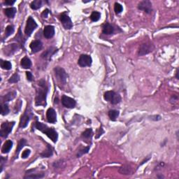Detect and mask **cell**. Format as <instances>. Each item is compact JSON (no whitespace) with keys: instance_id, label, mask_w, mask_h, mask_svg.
<instances>
[{"instance_id":"cell-1","label":"cell","mask_w":179,"mask_h":179,"mask_svg":"<svg viewBox=\"0 0 179 179\" xmlns=\"http://www.w3.org/2000/svg\"><path fill=\"white\" fill-rule=\"evenodd\" d=\"M39 85L40 86L39 89L37 90V95H36L35 102L36 106H46V97H47L49 87L46 84L44 80H41L39 83Z\"/></svg>"},{"instance_id":"cell-2","label":"cell","mask_w":179,"mask_h":179,"mask_svg":"<svg viewBox=\"0 0 179 179\" xmlns=\"http://www.w3.org/2000/svg\"><path fill=\"white\" fill-rule=\"evenodd\" d=\"M35 126L38 130L41 131L43 133L46 134V135H47V137L53 141V142H57L58 139V132L55 130L54 128L49 127L46 125H45V124L42 123H40V122H37Z\"/></svg>"},{"instance_id":"cell-3","label":"cell","mask_w":179,"mask_h":179,"mask_svg":"<svg viewBox=\"0 0 179 179\" xmlns=\"http://www.w3.org/2000/svg\"><path fill=\"white\" fill-rule=\"evenodd\" d=\"M104 99L112 104H117L121 101V97L114 91H107L104 93Z\"/></svg>"},{"instance_id":"cell-4","label":"cell","mask_w":179,"mask_h":179,"mask_svg":"<svg viewBox=\"0 0 179 179\" xmlns=\"http://www.w3.org/2000/svg\"><path fill=\"white\" fill-rule=\"evenodd\" d=\"M15 125V122H5L1 125L0 130V135L1 137L6 138L8 135L11 132L13 127Z\"/></svg>"},{"instance_id":"cell-5","label":"cell","mask_w":179,"mask_h":179,"mask_svg":"<svg viewBox=\"0 0 179 179\" xmlns=\"http://www.w3.org/2000/svg\"><path fill=\"white\" fill-rule=\"evenodd\" d=\"M55 76L58 80L62 83H66L68 75L63 68L60 67H56L54 69Z\"/></svg>"},{"instance_id":"cell-6","label":"cell","mask_w":179,"mask_h":179,"mask_svg":"<svg viewBox=\"0 0 179 179\" xmlns=\"http://www.w3.org/2000/svg\"><path fill=\"white\" fill-rule=\"evenodd\" d=\"M153 50H154V46L151 43H144V44H142L139 46L138 54L139 56H145V55H147L151 52H152Z\"/></svg>"},{"instance_id":"cell-7","label":"cell","mask_w":179,"mask_h":179,"mask_svg":"<svg viewBox=\"0 0 179 179\" xmlns=\"http://www.w3.org/2000/svg\"><path fill=\"white\" fill-rule=\"evenodd\" d=\"M37 26L38 25L37 22H35V20H34L31 16L29 17L27 20L26 27H25V33L26 34L27 37L31 36V34H32L34 30L37 28Z\"/></svg>"},{"instance_id":"cell-8","label":"cell","mask_w":179,"mask_h":179,"mask_svg":"<svg viewBox=\"0 0 179 179\" xmlns=\"http://www.w3.org/2000/svg\"><path fill=\"white\" fill-rule=\"evenodd\" d=\"M138 8L141 11H143L145 13L150 14L152 13V3L148 0H144V1H141L138 4Z\"/></svg>"},{"instance_id":"cell-9","label":"cell","mask_w":179,"mask_h":179,"mask_svg":"<svg viewBox=\"0 0 179 179\" xmlns=\"http://www.w3.org/2000/svg\"><path fill=\"white\" fill-rule=\"evenodd\" d=\"M60 19L63 27L66 30H70V29L73 27V23H72L71 18L66 13H63L62 14L60 15Z\"/></svg>"},{"instance_id":"cell-10","label":"cell","mask_w":179,"mask_h":179,"mask_svg":"<svg viewBox=\"0 0 179 179\" xmlns=\"http://www.w3.org/2000/svg\"><path fill=\"white\" fill-rule=\"evenodd\" d=\"M92 62V58L88 55H81L79 58L78 64L80 67H90L91 66Z\"/></svg>"},{"instance_id":"cell-11","label":"cell","mask_w":179,"mask_h":179,"mask_svg":"<svg viewBox=\"0 0 179 179\" xmlns=\"http://www.w3.org/2000/svg\"><path fill=\"white\" fill-rule=\"evenodd\" d=\"M62 104L66 108H74L76 106V102L73 98H71L66 95H63L62 97Z\"/></svg>"},{"instance_id":"cell-12","label":"cell","mask_w":179,"mask_h":179,"mask_svg":"<svg viewBox=\"0 0 179 179\" xmlns=\"http://www.w3.org/2000/svg\"><path fill=\"white\" fill-rule=\"evenodd\" d=\"M31 116H32V114H31V112L29 111H27V110L25 111L24 114L21 116V118H20V127L21 128H25L28 125L29 122H30Z\"/></svg>"},{"instance_id":"cell-13","label":"cell","mask_w":179,"mask_h":179,"mask_svg":"<svg viewBox=\"0 0 179 179\" xmlns=\"http://www.w3.org/2000/svg\"><path fill=\"white\" fill-rule=\"evenodd\" d=\"M46 118L50 123H56L57 122L56 112L53 108H49L46 112Z\"/></svg>"},{"instance_id":"cell-14","label":"cell","mask_w":179,"mask_h":179,"mask_svg":"<svg viewBox=\"0 0 179 179\" xmlns=\"http://www.w3.org/2000/svg\"><path fill=\"white\" fill-rule=\"evenodd\" d=\"M30 47L31 50H32V52L33 53H36L39 52V51H41V50L42 49L43 44L41 41L34 40L33 41H32V43L30 44Z\"/></svg>"},{"instance_id":"cell-15","label":"cell","mask_w":179,"mask_h":179,"mask_svg":"<svg viewBox=\"0 0 179 179\" xmlns=\"http://www.w3.org/2000/svg\"><path fill=\"white\" fill-rule=\"evenodd\" d=\"M55 35V27L52 25H47L44 27V36L46 39H51Z\"/></svg>"},{"instance_id":"cell-16","label":"cell","mask_w":179,"mask_h":179,"mask_svg":"<svg viewBox=\"0 0 179 179\" xmlns=\"http://www.w3.org/2000/svg\"><path fill=\"white\" fill-rule=\"evenodd\" d=\"M57 51H58V49H57L56 48L53 47L52 46V47L48 49L45 52H44L42 54H41V58H44L45 60L51 59V57L57 52Z\"/></svg>"},{"instance_id":"cell-17","label":"cell","mask_w":179,"mask_h":179,"mask_svg":"<svg viewBox=\"0 0 179 179\" xmlns=\"http://www.w3.org/2000/svg\"><path fill=\"white\" fill-rule=\"evenodd\" d=\"M119 173L124 175H130L133 173V170L130 164H124L120 167Z\"/></svg>"},{"instance_id":"cell-18","label":"cell","mask_w":179,"mask_h":179,"mask_svg":"<svg viewBox=\"0 0 179 179\" xmlns=\"http://www.w3.org/2000/svg\"><path fill=\"white\" fill-rule=\"evenodd\" d=\"M18 49V44H10L7 47L5 48L4 53L6 54L7 56H11V55L14 53Z\"/></svg>"},{"instance_id":"cell-19","label":"cell","mask_w":179,"mask_h":179,"mask_svg":"<svg viewBox=\"0 0 179 179\" xmlns=\"http://www.w3.org/2000/svg\"><path fill=\"white\" fill-rule=\"evenodd\" d=\"M103 33L106 35H110L112 34L114 32V27H113V25H111L110 23L106 22V24H104V26H103Z\"/></svg>"},{"instance_id":"cell-20","label":"cell","mask_w":179,"mask_h":179,"mask_svg":"<svg viewBox=\"0 0 179 179\" xmlns=\"http://www.w3.org/2000/svg\"><path fill=\"white\" fill-rule=\"evenodd\" d=\"M13 147V142L11 140H8L4 143V145L2 146L1 148V152L2 153H8L11 151V149Z\"/></svg>"},{"instance_id":"cell-21","label":"cell","mask_w":179,"mask_h":179,"mask_svg":"<svg viewBox=\"0 0 179 179\" xmlns=\"http://www.w3.org/2000/svg\"><path fill=\"white\" fill-rule=\"evenodd\" d=\"M16 8L14 7L6 8L4 9V13L8 18H14L15 13H16Z\"/></svg>"},{"instance_id":"cell-22","label":"cell","mask_w":179,"mask_h":179,"mask_svg":"<svg viewBox=\"0 0 179 179\" xmlns=\"http://www.w3.org/2000/svg\"><path fill=\"white\" fill-rule=\"evenodd\" d=\"M20 65L23 69H30L32 66V62H31L30 58H28L27 57H24L20 62Z\"/></svg>"},{"instance_id":"cell-23","label":"cell","mask_w":179,"mask_h":179,"mask_svg":"<svg viewBox=\"0 0 179 179\" xmlns=\"http://www.w3.org/2000/svg\"><path fill=\"white\" fill-rule=\"evenodd\" d=\"M16 95H17V92H15V91H11V92H9L8 93L6 94L4 97H3L4 103L8 102V101L13 100V99L16 97Z\"/></svg>"},{"instance_id":"cell-24","label":"cell","mask_w":179,"mask_h":179,"mask_svg":"<svg viewBox=\"0 0 179 179\" xmlns=\"http://www.w3.org/2000/svg\"><path fill=\"white\" fill-rule=\"evenodd\" d=\"M53 149L50 145L47 146V148L46 151H44L42 153H41V157H50L53 155Z\"/></svg>"},{"instance_id":"cell-25","label":"cell","mask_w":179,"mask_h":179,"mask_svg":"<svg viewBox=\"0 0 179 179\" xmlns=\"http://www.w3.org/2000/svg\"><path fill=\"white\" fill-rule=\"evenodd\" d=\"M26 143H27V142H26V140H25V139H20V142H18V146H17L16 152H15V158L18 157L19 153H20V151L22 149V148H23L24 146H25Z\"/></svg>"},{"instance_id":"cell-26","label":"cell","mask_w":179,"mask_h":179,"mask_svg":"<svg viewBox=\"0 0 179 179\" xmlns=\"http://www.w3.org/2000/svg\"><path fill=\"white\" fill-rule=\"evenodd\" d=\"M42 6V1L41 0H34L30 4V7L33 10H38Z\"/></svg>"},{"instance_id":"cell-27","label":"cell","mask_w":179,"mask_h":179,"mask_svg":"<svg viewBox=\"0 0 179 179\" xmlns=\"http://www.w3.org/2000/svg\"><path fill=\"white\" fill-rule=\"evenodd\" d=\"M0 65H1V67L3 69L10 70L12 68V65L9 61H6V60H1Z\"/></svg>"},{"instance_id":"cell-28","label":"cell","mask_w":179,"mask_h":179,"mask_svg":"<svg viewBox=\"0 0 179 179\" xmlns=\"http://www.w3.org/2000/svg\"><path fill=\"white\" fill-rule=\"evenodd\" d=\"M45 176L44 173H30V174L25 176L24 178H32V179H37V178H42Z\"/></svg>"},{"instance_id":"cell-29","label":"cell","mask_w":179,"mask_h":179,"mask_svg":"<svg viewBox=\"0 0 179 179\" xmlns=\"http://www.w3.org/2000/svg\"><path fill=\"white\" fill-rule=\"evenodd\" d=\"M118 116H119V111H116V110H111L108 111V116H109L110 119L113 121H115L117 119Z\"/></svg>"},{"instance_id":"cell-30","label":"cell","mask_w":179,"mask_h":179,"mask_svg":"<svg viewBox=\"0 0 179 179\" xmlns=\"http://www.w3.org/2000/svg\"><path fill=\"white\" fill-rule=\"evenodd\" d=\"M14 30H15V28L13 25H8V26L6 27V30H5L4 37L7 38L9 37V36H11V34L14 32Z\"/></svg>"},{"instance_id":"cell-31","label":"cell","mask_w":179,"mask_h":179,"mask_svg":"<svg viewBox=\"0 0 179 179\" xmlns=\"http://www.w3.org/2000/svg\"><path fill=\"white\" fill-rule=\"evenodd\" d=\"M101 18V13L97 11H94L92 12V13L90 15V19L93 22H97Z\"/></svg>"},{"instance_id":"cell-32","label":"cell","mask_w":179,"mask_h":179,"mask_svg":"<svg viewBox=\"0 0 179 179\" xmlns=\"http://www.w3.org/2000/svg\"><path fill=\"white\" fill-rule=\"evenodd\" d=\"M92 134H93V132H92V129H87L85 132H83L82 137L83 139H89L92 137Z\"/></svg>"},{"instance_id":"cell-33","label":"cell","mask_w":179,"mask_h":179,"mask_svg":"<svg viewBox=\"0 0 179 179\" xmlns=\"http://www.w3.org/2000/svg\"><path fill=\"white\" fill-rule=\"evenodd\" d=\"M1 115L2 116H6V115H7L8 113H9V108H8V106L7 104H6V103H4V104H1Z\"/></svg>"},{"instance_id":"cell-34","label":"cell","mask_w":179,"mask_h":179,"mask_svg":"<svg viewBox=\"0 0 179 179\" xmlns=\"http://www.w3.org/2000/svg\"><path fill=\"white\" fill-rule=\"evenodd\" d=\"M20 80V76L18 73H15L13 74L12 76L8 79V83H18Z\"/></svg>"},{"instance_id":"cell-35","label":"cell","mask_w":179,"mask_h":179,"mask_svg":"<svg viewBox=\"0 0 179 179\" xmlns=\"http://www.w3.org/2000/svg\"><path fill=\"white\" fill-rule=\"evenodd\" d=\"M114 11H115V12H116V14H119V13H120L122 11H123V6H122L121 4H119V3H118V2L115 3Z\"/></svg>"},{"instance_id":"cell-36","label":"cell","mask_w":179,"mask_h":179,"mask_svg":"<svg viewBox=\"0 0 179 179\" xmlns=\"http://www.w3.org/2000/svg\"><path fill=\"white\" fill-rule=\"evenodd\" d=\"M90 148V146H87V147H85V148H84L80 150V151H78V154H77V157H80L83 155L84 154H86V153H88Z\"/></svg>"},{"instance_id":"cell-37","label":"cell","mask_w":179,"mask_h":179,"mask_svg":"<svg viewBox=\"0 0 179 179\" xmlns=\"http://www.w3.org/2000/svg\"><path fill=\"white\" fill-rule=\"evenodd\" d=\"M30 153H31V151L30 149L25 150L22 154V158H23V159H26V158H27L29 156H30Z\"/></svg>"},{"instance_id":"cell-38","label":"cell","mask_w":179,"mask_h":179,"mask_svg":"<svg viewBox=\"0 0 179 179\" xmlns=\"http://www.w3.org/2000/svg\"><path fill=\"white\" fill-rule=\"evenodd\" d=\"M16 40L18 41V42H20V44L22 45L24 44V42H22V39H23V37L22 36L21 34V30H20V29H19V33L18 35L16 36Z\"/></svg>"},{"instance_id":"cell-39","label":"cell","mask_w":179,"mask_h":179,"mask_svg":"<svg viewBox=\"0 0 179 179\" xmlns=\"http://www.w3.org/2000/svg\"><path fill=\"white\" fill-rule=\"evenodd\" d=\"M26 76L27 80H29V81H32L33 80V75H32V74L30 71H27Z\"/></svg>"},{"instance_id":"cell-40","label":"cell","mask_w":179,"mask_h":179,"mask_svg":"<svg viewBox=\"0 0 179 179\" xmlns=\"http://www.w3.org/2000/svg\"><path fill=\"white\" fill-rule=\"evenodd\" d=\"M49 13V10L46 9V10H44V11H43L42 13H41V16H42V18H48Z\"/></svg>"},{"instance_id":"cell-41","label":"cell","mask_w":179,"mask_h":179,"mask_svg":"<svg viewBox=\"0 0 179 179\" xmlns=\"http://www.w3.org/2000/svg\"><path fill=\"white\" fill-rule=\"evenodd\" d=\"M15 2V0H6V1H4V4L8 5V6H11V5H13Z\"/></svg>"},{"instance_id":"cell-42","label":"cell","mask_w":179,"mask_h":179,"mask_svg":"<svg viewBox=\"0 0 179 179\" xmlns=\"http://www.w3.org/2000/svg\"><path fill=\"white\" fill-rule=\"evenodd\" d=\"M4 162H6V159H4V158H3L2 157H1V161H0V162H1V170H0V172L2 171Z\"/></svg>"},{"instance_id":"cell-43","label":"cell","mask_w":179,"mask_h":179,"mask_svg":"<svg viewBox=\"0 0 179 179\" xmlns=\"http://www.w3.org/2000/svg\"><path fill=\"white\" fill-rule=\"evenodd\" d=\"M104 131L103 130V129H102V128H100V129H99V132H98V133H97L98 135L97 136V137H96V139H98V138H99V137H100V136H101V134H102L103 133H104Z\"/></svg>"},{"instance_id":"cell-44","label":"cell","mask_w":179,"mask_h":179,"mask_svg":"<svg viewBox=\"0 0 179 179\" xmlns=\"http://www.w3.org/2000/svg\"><path fill=\"white\" fill-rule=\"evenodd\" d=\"M176 78L177 79H179V77H178V69H177L176 75Z\"/></svg>"}]
</instances>
